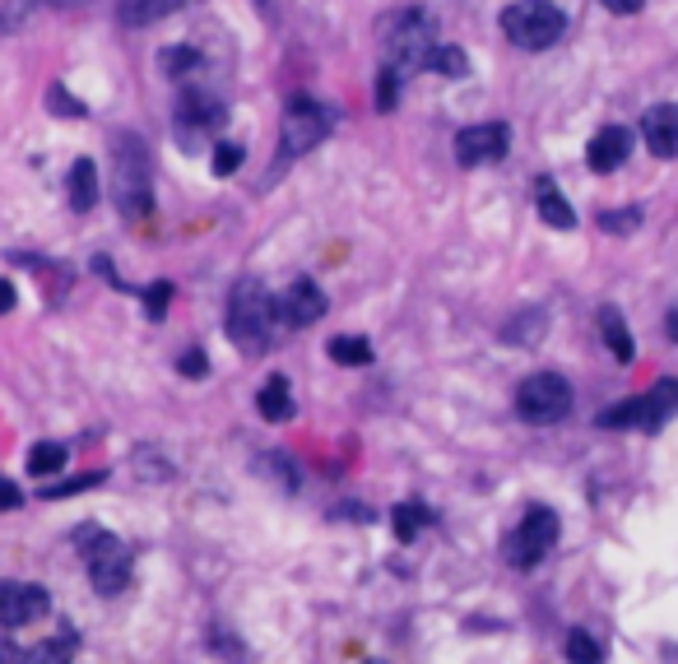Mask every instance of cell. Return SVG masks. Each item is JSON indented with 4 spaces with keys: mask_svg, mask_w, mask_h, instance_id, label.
Returning <instances> with one entry per match:
<instances>
[{
    "mask_svg": "<svg viewBox=\"0 0 678 664\" xmlns=\"http://www.w3.org/2000/svg\"><path fill=\"white\" fill-rule=\"evenodd\" d=\"M377 38H381V65L395 70L399 79H409L428 70L432 47H437V24L423 10H395L377 24Z\"/></svg>",
    "mask_w": 678,
    "mask_h": 664,
    "instance_id": "obj_1",
    "label": "cell"
},
{
    "mask_svg": "<svg viewBox=\"0 0 678 664\" xmlns=\"http://www.w3.org/2000/svg\"><path fill=\"white\" fill-rule=\"evenodd\" d=\"M112 200L126 219H145L153 209V186H149V149L140 135L116 131L112 135Z\"/></svg>",
    "mask_w": 678,
    "mask_h": 664,
    "instance_id": "obj_2",
    "label": "cell"
},
{
    "mask_svg": "<svg viewBox=\"0 0 678 664\" xmlns=\"http://www.w3.org/2000/svg\"><path fill=\"white\" fill-rule=\"evenodd\" d=\"M280 317V303L260 279H237L229 298V335L242 354H266L270 348V325Z\"/></svg>",
    "mask_w": 678,
    "mask_h": 664,
    "instance_id": "obj_3",
    "label": "cell"
},
{
    "mask_svg": "<svg viewBox=\"0 0 678 664\" xmlns=\"http://www.w3.org/2000/svg\"><path fill=\"white\" fill-rule=\"evenodd\" d=\"M75 549H79L84 563H89V581H94L98 595H116V590L131 586V549L121 544L116 534L94 526V520H84L75 530Z\"/></svg>",
    "mask_w": 678,
    "mask_h": 664,
    "instance_id": "obj_4",
    "label": "cell"
},
{
    "mask_svg": "<svg viewBox=\"0 0 678 664\" xmlns=\"http://www.w3.org/2000/svg\"><path fill=\"white\" fill-rule=\"evenodd\" d=\"M502 33L520 51H544L567 33V14L553 0H516V5L502 10Z\"/></svg>",
    "mask_w": 678,
    "mask_h": 664,
    "instance_id": "obj_5",
    "label": "cell"
},
{
    "mask_svg": "<svg viewBox=\"0 0 678 664\" xmlns=\"http://www.w3.org/2000/svg\"><path fill=\"white\" fill-rule=\"evenodd\" d=\"M678 414V381L659 377L646 395H632L622 405L600 414V428H641V432H659Z\"/></svg>",
    "mask_w": 678,
    "mask_h": 664,
    "instance_id": "obj_6",
    "label": "cell"
},
{
    "mask_svg": "<svg viewBox=\"0 0 678 664\" xmlns=\"http://www.w3.org/2000/svg\"><path fill=\"white\" fill-rule=\"evenodd\" d=\"M330 126H335V112H330L325 102H317V98L288 102L284 131H280V159H303V153H311L330 135Z\"/></svg>",
    "mask_w": 678,
    "mask_h": 664,
    "instance_id": "obj_7",
    "label": "cell"
},
{
    "mask_svg": "<svg viewBox=\"0 0 678 664\" xmlns=\"http://www.w3.org/2000/svg\"><path fill=\"white\" fill-rule=\"evenodd\" d=\"M516 409L526 423H558V418L571 414V386L558 372H534V377L520 381Z\"/></svg>",
    "mask_w": 678,
    "mask_h": 664,
    "instance_id": "obj_8",
    "label": "cell"
},
{
    "mask_svg": "<svg viewBox=\"0 0 678 664\" xmlns=\"http://www.w3.org/2000/svg\"><path fill=\"white\" fill-rule=\"evenodd\" d=\"M223 121H229L223 98H214L210 89H200V84H186L182 98H177V139H182V149H200L205 135H214Z\"/></svg>",
    "mask_w": 678,
    "mask_h": 664,
    "instance_id": "obj_9",
    "label": "cell"
},
{
    "mask_svg": "<svg viewBox=\"0 0 678 664\" xmlns=\"http://www.w3.org/2000/svg\"><path fill=\"white\" fill-rule=\"evenodd\" d=\"M553 544H558V516H553L548 506H530V512L520 516L516 534L507 539V557H511V567L530 571L553 553Z\"/></svg>",
    "mask_w": 678,
    "mask_h": 664,
    "instance_id": "obj_10",
    "label": "cell"
},
{
    "mask_svg": "<svg viewBox=\"0 0 678 664\" xmlns=\"http://www.w3.org/2000/svg\"><path fill=\"white\" fill-rule=\"evenodd\" d=\"M507 149H511L507 121H479V126H465L456 135V159H460V168L497 163V159H507Z\"/></svg>",
    "mask_w": 678,
    "mask_h": 664,
    "instance_id": "obj_11",
    "label": "cell"
},
{
    "mask_svg": "<svg viewBox=\"0 0 678 664\" xmlns=\"http://www.w3.org/2000/svg\"><path fill=\"white\" fill-rule=\"evenodd\" d=\"M47 608H51V595L42 586L0 581V627H28L33 618H42Z\"/></svg>",
    "mask_w": 678,
    "mask_h": 664,
    "instance_id": "obj_12",
    "label": "cell"
},
{
    "mask_svg": "<svg viewBox=\"0 0 678 664\" xmlns=\"http://www.w3.org/2000/svg\"><path fill=\"white\" fill-rule=\"evenodd\" d=\"M280 317H284V325H293V330L317 325V321L325 317V293L311 284V279H293V284L284 288V298H280Z\"/></svg>",
    "mask_w": 678,
    "mask_h": 664,
    "instance_id": "obj_13",
    "label": "cell"
},
{
    "mask_svg": "<svg viewBox=\"0 0 678 664\" xmlns=\"http://www.w3.org/2000/svg\"><path fill=\"white\" fill-rule=\"evenodd\" d=\"M641 139L655 159H678V102H655L641 116Z\"/></svg>",
    "mask_w": 678,
    "mask_h": 664,
    "instance_id": "obj_14",
    "label": "cell"
},
{
    "mask_svg": "<svg viewBox=\"0 0 678 664\" xmlns=\"http://www.w3.org/2000/svg\"><path fill=\"white\" fill-rule=\"evenodd\" d=\"M632 153V131H622V126H604L590 135V145H585V163L590 172H614L622 168V159Z\"/></svg>",
    "mask_w": 678,
    "mask_h": 664,
    "instance_id": "obj_15",
    "label": "cell"
},
{
    "mask_svg": "<svg viewBox=\"0 0 678 664\" xmlns=\"http://www.w3.org/2000/svg\"><path fill=\"white\" fill-rule=\"evenodd\" d=\"M190 5H200V0H116V20L126 28H145V24H159L168 14L190 10Z\"/></svg>",
    "mask_w": 678,
    "mask_h": 664,
    "instance_id": "obj_16",
    "label": "cell"
},
{
    "mask_svg": "<svg viewBox=\"0 0 678 664\" xmlns=\"http://www.w3.org/2000/svg\"><path fill=\"white\" fill-rule=\"evenodd\" d=\"M65 196H71V209H79V214H89V209L98 205V168H94V159H75L71 163Z\"/></svg>",
    "mask_w": 678,
    "mask_h": 664,
    "instance_id": "obj_17",
    "label": "cell"
},
{
    "mask_svg": "<svg viewBox=\"0 0 678 664\" xmlns=\"http://www.w3.org/2000/svg\"><path fill=\"white\" fill-rule=\"evenodd\" d=\"M534 205H539V219L553 223V229H577V209L563 200V190L553 186L548 177L534 182Z\"/></svg>",
    "mask_w": 678,
    "mask_h": 664,
    "instance_id": "obj_18",
    "label": "cell"
},
{
    "mask_svg": "<svg viewBox=\"0 0 678 664\" xmlns=\"http://www.w3.org/2000/svg\"><path fill=\"white\" fill-rule=\"evenodd\" d=\"M544 330H548V317H544V307H526L520 317H511L507 325H502V340L516 344V348H530L544 340Z\"/></svg>",
    "mask_w": 678,
    "mask_h": 664,
    "instance_id": "obj_19",
    "label": "cell"
},
{
    "mask_svg": "<svg viewBox=\"0 0 678 664\" xmlns=\"http://www.w3.org/2000/svg\"><path fill=\"white\" fill-rule=\"evenodd\" d=\"M600 335H604V344L614 348V358L618 362H632V330H628V321H622V311L618 307H600Z\"/></svg>",
    "mask_w": 678,
    "mask_h": 664,
    "instance_id": "obj_20",
    "label": "cell"
},
{
    "mask_svg": "<svg viewBox=\"0 0 678 664\" xmlns=\"http://www.w3.org/2000/svg\"><path fill=\"white\" fill-rule=\"evenodd\" d=\"M391 520H395V539H419L432 520H437V512H432V506H423V502H399L395 512H391Z\"/></svg>",
    "mask_w": 678,
    "mask_h": 664,
    "instance_id": "obj_21",
    "label": "cell"
},
{
    "mask_svg": "<svg viewBox=\"0 0 678 664\" xmlns=\"http://www.w3.org/2000/svg\"><path fill=\"white\" fill-rule=\"evenodd\" d=\"M256 405H260V414H266L270 423H284V418H293V391H288V381L284 377H270L266 386H260Z\"/></svg>",
    "mask_w": 678,
    "mask_h": 664,
    "instance_id": "obj_22",
    "label": "cell"
},
{
    "mask_svg": "<svg viewBox=\"0 0 678 664\" xmlns=\"http://www.w3.org/2000/svg\"><path fill=\"white\" fill-rule=\"evenodd\" d=\"M256 475H266L284 488V493H298V465H293L284 451H270V456H260L256 460Z\"/></svg>",
    "mask_w": 678,
    "mask_h": 664,
    "instance_id": "obj_23",
    "label": "cell"
},
{
    "mask_svg": "<svg viewBox=\"0 0 678 664\" xmlns=\"http://www.w3.org/2000/svg\"><path fill=\"white\" fill-rule=\"evenodd\" d=\"M330 358H335L340 367H368L372 362V344L368 340H358V335H340V340H330Z\"/></svg>",
    "mask_w": 678,
    "mask_h": 664,
    "instance_id": "obj_24",
    "label": "cell"
},
{
    "mask_svg": "<svg viewBox=\"0 0 678 664\" xmlns=\"http://www.w3.org/2000/svg\"><path fill=\"white\" fill-rule=\"evenodd\" d=\"M65 456H71V451H65L61 442H38L28 451V475H57V469L65 465Z\"/></svg>",
    "mask_w": 678,
    "mask_h": 664,
    "instance_id": "obj_25",
    "label": "cell"
},
{
    "mask_svg": "<svg viewBox=\"0 0 678 664\" xmlns=\"http://www.w3.org/2000/svg\"><path fill=\"white\" fill-rule=\"evenodd\" d=\"M159 70L172 75V79H182V75H190V70H200V51L196 47H163Z\"/></svg>",
    "mask_w": 678,
    "mask_h": 664,
    "instance_id": "obj_26",
    "label": "cell"
},
{
    "mask_svg": "<svg viewBox=\"0 0 678 664\" xmlns=\"http://www.w3.org/2000/svg\"><path fill=\"white\" fill-rule=\"evenodd\" d=\"M428 70H437V75L460 79L465 70H469V61H465V51H460V47H446V42H437V47H432V61H428Z\"/></svg>",
    "mask_w": 678,
    "mask_h": 664,
    "instance_id": "obj_27",
    "label": "cell"
},
{
    "mask_svg": "<svg viewBox=\"0 0 678 664\" xmlns=\"http://www.w3.org/2000/svg\"><path fill=\"white\" fill-rule=\"evenodd\" d=\"M242 159H247V153H242V145H214V159H210V168H214V177H233V172L242 168Z\"/></svg>",
    "mask_w": 678,
    "mask_h": 664,
    "instance_id": "obj_28",
    "label": "cell"
},
{
    "mask_svg": "<svg viewBox=\"0 0 678 664\" xmlns=\"http://www.w3.org/2000/svg\"><path fill=\"white\" fill-rule=\"evenodd\" d=\"M604 651H600V641L590 637V632H571L567 637V660H577V664H595Z\"/></svg>",
    "mask_w": 678,
    "mask_h": 664,
    "instance_id": "obj_29",
    "label": "cell"
},
{
    "mask_svg": "<svg viewBox=\"0 0 678 664\" xmlns=\"http://www.w3.org/2000/svg\"><path fill=\"white\" fill-rule=\"evenodd\" d=\"M168 303H172V284H149L145 288V317L149 321H163L168 317Z\"/></svg>",
    "mask_w": 678,
    "mask_h": 664,
    "instance_id": "obj_30",
    "label": "cell"
},
{
    "mask_svg": "<svg viewBox=\"0 0 678 664\" xmlns=\"http://www.w3.org/2000/svg\"><path fill=\"white\" fill-rule=\"evenodd\" d=\"M637 223H641V209H614V214H600L604 233H632Z\"/></svg>",
    "mask_w": 678,
    "mask_h": 664,
    "instance_id": "obj_31",
    "label": "cell"
},
{
    "mask_svg": "<svg viewBox=\"0 0 678 664\" xmlns=\"http://www.w3.org/2000/svg\"><path fill=\"white\" fill-rule=\"evenodd\" d=\"M395 94H399V75L381 65V79H377V108H381V112H391V108H395Z\"/></svg>",
    "mask_w": 678,
    "mask_h": 664,
    "instance_id": "obj_32",
    "label": "cell"
},
{
    "mask_svg": "<svg viewBox=\"0 0 678 664\" xmlns=\"http://www.w3.org/2000/svg\"><path fill=\"white\" fill-rule=\"evenodd\" d=\"M47 108H51V112H61V116H84V102L65 94L61 84H51V94H47Z\"/></svg>",
    "mask_w": 678,
    "mask_h": 664,
    "instance_id": "obj_33",
    "label": "cell"
},
{
    "mask_svg": "<svg viewBox=\"0 0 678 664\" xmlns=\"http://www.w3.org/2000/svg\"><path fill=\"white\" fill-rule=\"evenodd\" d=\"M33 655H38V660H65V655H75V632L51 637V641H47V645H38Z\"/></svg>",
    "mask_w": 678,
    "mask_h": 664,
    "instance_id": "obj_34",
    "label": "cell"
},
{
    "mask_svg": "<svg viewBox=\"0 0 678 664\" xmlns=\"http://www.w3.org/2000/svg\"><path fill=\"white\" fill-rule=\"evenodd\" d=\"M102 483V475L94 469V475H79V479H71V483H57V488H47L42 497H75V493H84V488H98Z\"/></svg>",
    "mask_w": 678,
    "mask_h": 664,
    "instance_id": "obj_35",
    "label": "cell"
},
{
    "mask_svg": "<svg viewBox=\"0 0 678 664\" xmlns=\"http://www.w3.org/2000/svg\"><path fill=\"white\" fill-rule=\"evenodd\" d=\"M24 497H20V488H14L10 479H0V512H14Z\"/></svg>",
    "mask_w": 678,
    "mask_h": 664,
    "instance_id": "obj_36",
    "label": "cell"
},
{
    "mask_svg": "<svg viewBox=\"0 0 678 664\" xmlns=\"http://www.w3.org/2000/svg\"><path fill=\"white\" fill-rule=\"evenodd\" d=\"M177 367H182L186 377H205V354H200V348H190V354H186Z\"/></svg>",
    "mask_w": 678,
    "mask_h": 664,
    "instance_id": "obj_37",
    "label": "cell"
},
{
    "mask_svg": "<svg viewBox=\"0 0 678 664\" xmlns=\"http://www.w3.org/2000/svg\"><path fill=\"white\" fill-rule=\"evenodd\" d=\"M604 10H614V14H637L641 5H646V0H600Z\"/></svg>",
    "mask_w": 678,
    "mask_h": 664,
    "instance_id": "obj_38",
    "label": "cell"
},
{
    "mask_svg": "<svg viewBox=\"0 0 678 664\" xmlns=\"http://www.w3.org/2000/svg\"><path fill=\"white\" fill-rule=\"evenodd\" d=\"M14 303H20V293H14L10 279H0V311H14Z\"/></svg>",
    "mask_w": 678,
    "mask_h": 664,
    "instance_id": "obj_39",
    "label": "cell"
},
{
    "mask_svg": "<svg viewBox=\"0 0 678 664\" xmlns=\"http://www.w3.org/2000/svg\"><path fill=\"white\" fill-rule=\"evenodd\" d=\"M665 330H669V340L678 344V303L669 307V317H665Z\"/></svg>",
    "mask_w": 678,
    "mask_h": 664,
    "instance_id": "obj_40",
    "label": "cell"
},
{
    "mask_svg": "<svg viewBox=\"0 0 678 664\" xmlns=\"http://www.w3.org/2000/svg\"><path fill=\"white\" fill-rule=\"evenodd\" d=\"M0 660H28L24 651H14V645H5V641H0Z\"/></svg>",
    "mask_w": 678,
    "mask_h": 664,
    "instance_id": "obj_41",
    "label": "cell"
},
{
    "mask_svg": "<svg viewBox=\"0 0 678 664\" xmlns=\"http://www.w3.org/2000/svg\"><path fill=\"white\" fill-rule=\"evenodd\" d=\"M47 5H84V0H47Z\"/></svg>",
    "mask_w": 678,
    "mask_h": 664,
    "instance_id": "obj_42",
    "label": "cell"
}]
</instances>
